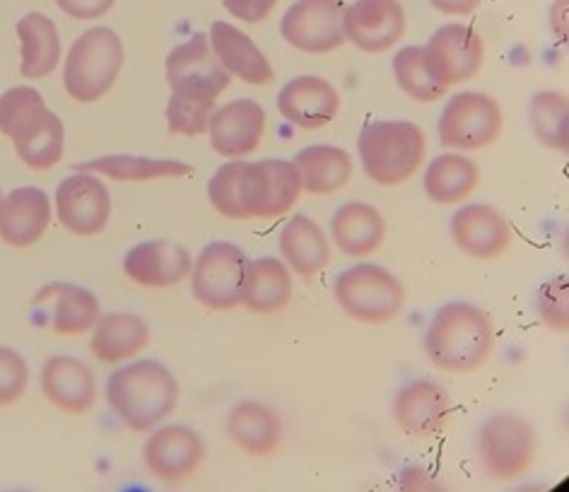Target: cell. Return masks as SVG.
I'll return each mask as SVG.
<instances>
[{
	"label": "cell",
	"instance_id": "obj_33",
	"mask_svg": "<svg viewBox=\"0 0 569 492\" xmlns=\"http://www.w3.org/2000/svg\"><path fill=\"white\" fill-rule=\"evenodd\" d=\"M78 172H90L113 181H152V179H179L189 177L193 167L181 160L142 158V154H104L76 167Z\"/></svg>",
	"mask_w": 569,
	"mask_h": 492
},
{
	"label": "cell",
	"instance_id": "obj_38",
	"mask_svg": "<svg viewBox=\"0 0 569 492\" xmlns=\"http://www.w3.org/2000/svg\"><path fill=\"white\" fill-rule=\"evenodd\" d=\"M247 160H227L208 181V201L227 220H249L239 203V174Z\"/></svg>",
	"mask_w": 569,
	"mask_h": 492
},
{
	"label": "cell",
	"instance_id": "obj_15",
	"mask_svg": "<svg viewBox=\"0 0 569 492\" xmlns=\"http://www.w3.org/2000/svg\"><path fill=\"white\" fill-rule=\"evenodd\" d=\"M451 393L435 379H416L403 384L391 403L396 428L410 440H430L442 434L451 423Z\"/></svg>",
	"mask_w": 569,
	"mask_h": 492
},
{
	"label": "cell",
	"instance_id": "obj_48",
	"mask_svg": "<svg viewBox=\"0 0 569 492\" xmlns=\"http://www.w3.org/2000/svg\"><path fill=\"white\" fill-rule=\"evenodd\" d=\"M0 199H3V191H0Z\"/></svg>",
	"mask_w": 569,
	"mask_h": 492
},
{
	"label": "cell",
	"instance_id": "obj_37",
	"mask_svg": "<svg viewBox=\"0 0 569 492\" xmlns=\"http://www.w3.org/2000/svg\"><path fill=\"white\" fill-rule=\"evenodd\" d=\"M63 150H66V125L56 111L34 135L16 145L20 162L24 167H30L32 172L53 170V167L63 160Z\"/></svg>",
	"mask_w": 569,
	"mask_h": 492
},
{
	"label": "cell",
	"instance_id": "obj_25",
	"mask_svg": "<svg viewBox=\"0 0 569 492\" xmlns=\"http://www.w3.org/2000/svg\"><path fill=\"white\" fill-rule=\"evenodd\" d=\"M282 263L302 280H315L329 269L333 244L321 224L309 215H292L278 234Z\"/></svg>",
	"mask_w": 569,
	"mask_h": 492
},
{
	"label": "cell",
	"instance_id": "obj_8",
	"mask_svg": "<svg viewBox=\"0 0 569 492\" xmlns=\"http://www.w3.org/2000/svg\"><path fill=\"white\" fill-rule=\"evenodd\" d=\"M505 131V111L486 92H457L449 97L437 121L439 143L451 152H478L490 148Z\"/></svg>",
	"mask_w": 569,
	"mask_h": 492
},
{
	"label": "cell",
	"instance_id": "obj_31",
	"mask_svg": "<svg viewBox=\"0 0 569 492\" xmlns=\"http://www.w3.org/2000/svg\"><path fill=\"white\" fill-rule=\"evenodd\" d=\"M20 39V73L27 80H44L59 70L63 59L61 34L56 22L44 12H30L18 27Z\"/></svg>",
	"mask_w": 569,
	"mask_h": 492
},
{
	"label": "cell",
	"instance_id": "obj_9",
	"mask_svg": "<svg viewBox=\"0 0 569 492\" xmlns=\"http://www.w3.org/2000/svg\"><path fill=\"white\" fill-rule=\"evenodd\" d=\"M249 257L234 242H210L201 249L191 265V294L193 300L210 312H232L241 307Z\"/></svg>",
	"mask_w": 569,
	"mask_h": 492
},
{
	"label": "cell",
	"instance_id": "obj_1",
	"mask_svg": "<svg viewBox=\"0 0 569 492\" xmlns=\"http://www.w3.org/2000/svg\"><path fill=\"white\" fill-rule=\"evenodd\" d=\"M164 76L169 86L164 109L169 133L181 138L208 133L220 97L232 82L212 53L208 34L196 32L169 51Z\"/></svg>",
	"mask_w": 569,
	"mask_h": 492
},
{
	"label": "cell",
	"instance_id": "obj_22",
	"mask_svg": "<svg viewBox=\"0 0 569 492\" xmlns=\"http://www.w3.org/2000/svg\"><path fill=\"white\" fill-rule=\"evenodd\" d=\"M53 203L39 187H20L0 199V242L12 249H30L51 228Z\"/></svg>",
	"mask_w": 569,
	"mask_h": 492
},
{
	"label": "cell",
	"instance_id": "obj_47",
	"mask_svg": "<svg viewBox=\"0 0 569 492\" xmlns=\"http://www.w3.org/2000/svg\"><path fill=\"white\" fill-rule=\"evenodd\" d=\"M123 492H150L148 488H126Z\"/></svg>",
	"mask_w": 569,
	"mask_h": 492
},
{
	"label": "cell",
	"instance_id": "obj_35",
	"mask_svg": "<svg viewBox=\"0 0 569 492\" xmlns=\"http://www.w3.org/2000/svg\"><path fill=\"white\" fill-rule=\"evenodd\" d=\"M529 125L540 145L567 154L569 150V102L562 90H540L529 102Z\"/></svg>",
	"mask_w": 569,
	"mask_h": 492
},
{
	"label": "cell",
	"instance_id": "obj_11",
	"mask_svg": "<svg viewBox=\"0 0 569 492\" xmlns=\"http://www.w3.org/2000/svg\"><path fill=\"white\" fill-rule=\"evenodd\" d=\"M422 63L437 86L451 90L480 73L486 63V41L471 24H445L427 39Z\"/></svg>",
	"mask_w": 569,
	"mask_h": 492
},
{
	"label": "cell",
	"instance_id": "obj_10",
	"mask_svg": "<svg viewBox=\"0 0 569 492\" xmlns=\"http://www.w3.org/2000/svg\"><path fill=\"white\" fill-rule=\"evenodd\" d=\"M302 195V181L290 160L244 162L239 174V203L249 220H278L288 215Z\"/></svg>",
	"mask_w": 569,
	"mask_h": 492
},
{
	"label": "cell",
	"instance_id": "obj_44",
	"mask_svg": "<svg viewBox=\"0 0 569 492\" xmlns=\"http://www.w3.org/2000/svg\"><path fill=\"white\" fill-rule=\"evenodd\" d=\"M482 0H430V6L445 16H471L480 8Z\"/></svg>",
	"mask_w": 569,
	"mask_h": 492
},
{
	"label": "cell",
	"instance_id": "obj_40",
	"mask_svg": "<svg viewBox=\"0 0 569 492\" xmlns=\"http://www.w3.org/2000/svg\"><path fill=\"white\" fill-rule=\"evenodd\" d=\"M30 386V364L16 348L0 345V408L16 405Z\"/></svg>",
	"mask_w": 569,
	"mask_h": 492
},
{
	"label": "cell",
	"instance_id": "obj_4",
	"mask_svg": "<svg viewBox=\"0 0 569 492\" xmlns=\"http://www.w3.org/2000/svg\"><path fill=\"white\" fill-rule=\"evenodd\" d=\"M358 158L362 172L377 187H403L422 170L427 135L416 121H369L358 138Z\"/></svg>",
	"mask_w": 569,
	"mask_h": 492
},
{
	"label": "cell",
	"instance_id": "obj_46",
	"mask_svg": "<svg viewBox=\"0 0 569 492\" xmlns=\"http://www.w3.org/2000/svg\"><path fill=\"white\" fill-rule=\"evenodd\" d=\"M0 492H34V490H27V488H10V490H0Z\"/></svg>",
	"mask_w": 569,
	"mask_h": 492
},
{
	"label": "cell",
	"instance_id": "obj_2",
	"mask_svg": "<svg viewBox=\"0 0 569 492\" xmlns=\"http://www.w3.org/2000/svg\"><path fill=\"white\" fill-rule=\"evenodd\" d=\"M111 413L136 434H148L174 415L181 386L160 360H136L113 370L104 389Z\"/></svg>",
	"mask_w": 569,
	"mask_h": 492
},
{
	"label": "cell",
	"instance_id": "obj_27",
	"mask_svg": "<svg viewBox=\"0 0 569 492\" xmlns=\"http://www.w3.org/2000/svg\"><path fill=\"white\" fill-rule=\"evenodd\" d=\"M90 333V353L107 368H121L136 360L150 343L148 321L131 312L102 314Z\"/></svg>",
	"mask_w": 569,
	"mask_h": 492
},
{
	"label": "cell",
	"instance_id": "obj_30",
	"mask_svg": "<svg viewBox=\"0 0 569 492\" xmlns=\"http://www.w3.org/2000/svg\"><path fill=\"white\" fill-rule=\"evenodd\" d=\"M295 294L292 271L276 257L253 259L247 265L244 290H241V307L251 314L270 317L288 309Z\"/></svg>",
	"mask_w": 569,
	"mask_h": 492
},
{
	"label": "cell",
	"instance_id": "obj_17",
	"mask_svg": "<svg viewBox=\"0 0 569 492\" xmlns=\"http://www.w3.org/2000/svg\"><path fill=\"white\" fill-rule=\"evenodd\" d=\"M191 251L172 239H146L126 251L123 275L138 288L167 290L191 275Z\"/></svg>",
	"mask_w": 569,
	"mask_h": 492
},
{
	"label": "cell",
	"instance_id": "obj_7",
	"mask_svg": "<svg viewBox=\"0 0 569 492\" xmlns=\"http://www.w3.org/2000/svg\"><path fill=\"white\" fill-rule=\"evenodd\" d=\"M476 456L490 481L517 483L538 456V432L523 415L495 413L478 428Z\"/></svg>",
	"mask_w": 569,
	"mask_h": 492
},
{
	"label": "cell",
	"instance_id": "obj_23",
	"mask_svg": "<svg viewBox=\"0 0 569 492\" xmlns=\"http://www.w3.org/2000/svg\"><path fill=\"white\" fill-rule=\"evenodd\" d=\"M224 434L241 454L251 459L273 456L284 438L282 418L263 401H237L224 418Z\"/></svg>",
	"mask_w": 569,
	"mask_h": 492
},
{
	"label": "cell",
	"instance_id": "obj_43",
	"mask_svg": "<svg viewBox=\"0 0 569 492\" xmlns=\"http://www.w3.org/2000/svg\"><path fill=\"white\" fill-rule=\"evenodd\" d=\"M117 0H56L66 16L76 18V20H97L107 16V12L113 8Z\"/></svg>",
	"mask_w": 569,
	"mask_h": 492
},
{
	"label": "cell",
	"instance_id": "obj_14",
	"mask_svg": "<svg viewBox=\"0 0 569 492\" xmlns=\"http://www.w3.org/2000/svg\"><path fill=\"white\" fill-rule=\"evenodd\" d=\"M343 12V0H295L280 20V34L302 53H333L346 44Z\"/></svg>",
	"mask_w": 569,
	"mask_h": 492
},
{
	"label": "cell",
	"instance_id": "obj_19",
	"mask_svg": "<svg viewBox=\"0 0 569 492\" xmlns=\"http://www.w3.org/2000/svg\"><path fill=\"white\" fill-rule=\"evenodd\" d=\"M266 109L253 100H234L216 109L208 123V140L224 160H244L259 150L266 135Z\"/></svg>",
	"mask_w": 569,
	"mask_h": 492
},
{
	"label": "cell",
	"instance_id": "obj_12",
	"mask_svg": "<svg viewBox=\"0 0 569 492\" xmlns=\"http://www.w3.org/2000/svg\"><path fill=\"white\" fill-rule=\"evenodd\" d=\"M206 440L203 434L183 423H164L148 432L142 444V463L154 481L177 485L189 481L203 466Z\"/></svg>",
	"mask_w": 569,
	"mask_h": 492
},
{
	"label": "cell",
	"instance_id": "obj_6",
	"mask_svg": "<svg viewBox=\"0 0 569 492\" xmlns=\"http://www.w3.org/2000/svg\"><path fill=\"white\" fill-rule=\"evenodd\" d=\"M333 300L348 319L365 327H383L403 312L408 294L401 278L387 265L360 261L338 273Z\"/></svg>",
	"mask_w": 569,
	"mask_h": 492
},
{
	"label": "cell",
	"instance_id": "obj_41",
	"mask_svg": "<svg viewBox=\"0 0 569 492\" xmlns=\"http://www.w3.org/2000/svg\"><path fill=\"white\" fill-rule=\"evenodd\" d=\"M398 492H451L442 478L422 466H403L396 478Z\"/></svg>",
	"mask_w": 569,
	"mask_h": 492
},
{
	"label": "cell",
	"instance_id": "obj_34",
	"mask_svg": "<svg viewBox=\"0 0 569 492\" xmlns=\"http://www.w3.org/2000/svg\"><path fill=\"white\" fill-rule=\"evenodd\" d=\"M51 114L53 111L49 109L44 97L30 86L10 88L0 94V133L12 145L34 135L49 121Z\"/></svg>",
	"mask_w": 569,
	"mask_h": 492
},
{
	"label": "cell",
	"instance_id": "obj_3",
	"mask_svg": "<svg viewBox=\"0 0 569 492\" xmlns=\"http://www.w3.org/2000/svg\"><path fill=\"white\" fill-rule=\"evenodd\" d=\"M422 348L437 370L447 374L476 372L495 350V323L486 309L473 302H447L427 323Z\"/></svg>",
	"mask_w": 569,
	"mask_h": 492
},
{
	"label": "cell",
	"instance_id": "obj_28",
	"mask_svg": "<svg viewBox=\"0 0 569 492\" xmlns=\"http://www.w3.org/2000/svg\"><path fill=\"white\" fill-rule=\"evenodd\" d=\"M480 167L463 152H442L425 167L422 191L437 205H463L480 187Z\"/></svg>",
	"mask_w": 569,
	"mask_h": 492
},
{
	"label": "cell",
	"instance_id": "obj_13",
	"mask_svg": "<svg viewBox=\"0 0 569 492\" xmlns=\"http://www.w3.org/2000/svg\"><path fill=\"white\" fill-rule=\"evenodd\" d=\"M111 193L102 177L73 172L66 177L53 195V215L73 237H97L111 220Z\"/></svg>",
	"mask_w": 569,
	"mask_h": 492
},
{
	"label": "cell",
	"instance_id": "obj_42",
	"mask_svg": "<svg viewBox=\"0 0 569 492\" xmlns=\"http://www.w3.org/2000/svg\"><path fill=\"white\" fill-rule=\"evenodd\" d=\"M224 10L239 22L256 24L263 22L276 10L278 0H222Z\"/></svg>",
	"mask_w": 569,
	"mask_h": 492
},
{
	"label": "cell",
	"instance_id": "obj_29",
	"mask_svg": "<svg viewBox=\"0 0 569 492\" xmlns=\"http://www.w3.org/2000/svg\"><path fill=\"white\" fill-rule=\"evenodd\" d=\"M292 164L300 174L302 193L309 195H333L343 191L355 174L352 154L329 143L302 148L292 158Z\"/></svg>",
	"mask_w": 569,
	"mask_h": 492
},
{
	"label": "cell",
	"instance_id": "obj_18",
	"mask_svg": "<svg viewBox=\"0 0 569 492\" xmlns=\"http://www.w3.org/2000/svg\"><path fill=\"white\" fill-rule=\"evenodd\" d=\"M449 232L466 257L492 261L511 247V222L500 208L490 203H466L451 215Z\"/></svg>",
	"mask_w": 569,
	"mask_h": 492
},
{
	"label": "cell",
	"instance_id": "obj_32",
	"mask_svg": "<svg viewBox=\"0 0 569 492\" xmlns=\"http://www.w3.org/2000/svg\"><path fill=\"white\" fill-rule=\"evenodd\" d=\"M37 302L51 304V329L66 339L90 333L102 317L97 294L76 283H51L37 294Z\"/></svg>",
	"mask_w": 569,
	"mask_h": 492
},
{
	"label": "cell",
	"instance_id": "obj_36",
	"mask_svg": "<svg viewBox=\"0 0 569 492\" xmlns=\"http://www.w3.org/2000/svg\"><path fill=\"white\" fill-rule=\"evenodd\" d=\"M391 70L396 78V86L401 88L406 97H410L412 102L420 104H435L439 100H445V94L449 92L447 88L437 86V82L427 76L425 63H422V47H403L393 53Z\"/></svg>",
	"mask_w": 569,
	"mask_h": 492
},
{
	"label": "cell",
	"instance_id": "obj_21",
	"mask_svg": "<svg viewBox=\"0 0 569 492\" xmlns=\"http://www.w3.org/2000/svg\"><path fill=\"white\" fill-rule=\"evenodd\" d=\"M41 393L63 415H88L99 396L97 379L82 360L73 355H51L41 364Z\"/></svg>",
	"mask_w": 569,
	"mask_h": 492
},
{
	"label": "cell",
	"instance_id": "obj_26",
	"mask_svg": "<svg viewBox=\"0 0 569 492\" xmlns=\"http://www.w3.org/2000/svg\"><path fill=\"white\" fill-rule=\"evenodd\" d=\"M387 218L372 203L350 201L331 218V244L350 259H367L387 242Z\"/></svg>",
	"mask_w": 569,
	"mask_h": 492
},
{
	"label": "cell",
	"instance_id": "obj_24",
	"mask_svg": "<svg viewBox=\"0 0 569 492\" xmlns=\"http://www.w3.org/2000/svg\"><path fill=\"white\" fill-rule=\"evenodd\" d=\"M208 41L218 63L230 78H237L253 88H263L268 82H273V66H270L268 56L244 30H239V27L224 20H218L210 27Z\"/></svg>",
	"mask_w": 569,
	"mask_h": 492
},
{
	"label": "cell",
	"instance_id": "obj_5",
	"mask_svg": "<svg viewBox=\"0 0 569 492\" xmlns=\"http://www.w3.org/2000/svg\"><path fill=\"white\" fill-rule=\"evenodd\" d=\"M126 49L111 27H92L70 44L63 61V88L70 100L94 104L102 100L123 70Z\"/></svg>",
	"mask_w": 569,
	"mask_h": 492
},
{
	"label": "cell",
	"instance_id": "obj_16",
	"mask_svg": "<svg viewBox=\"0 0 569 492\" xmlns=\"http://www.w3.org/2000/svg\"><path fill=\"white\" fill-rule=\"evenodd\" d=\"M408 30V18L398 0H355L343 12L346 41L362 53L391 51Z\"/></svg>",
	"mask_w": 569,
	"mask_h": 492
},
{
	"label": "cell",
	"instance_id": "obj_45",
	"mask_svg": "<svg viewBox=\"0 0 569 492\" xmlns=\"http://www.w3.org/2000/svg\"><path fill=\"white\" fill-rule=\"evenodd\" d=\"M515 492H548V485H521Z\"/></svg>",
	"mask_w": 569,
	"mask_h": 492
},
{
	"label": "cell",
	"instance_id": "obj_39",
	"mask_svg": "<svg viewBox=\"0 0 569 492\" xmlns=\"http://www.w3.org/2000/svg\"><path fill=\"white\" fill-rule=\"evenodd\" d=\"M569 288L567 275H558L540 285L536 298V314L550 331L567 333L569 329Z\"/></svg>",
	"mask_w": 569,
	"mask_h": 492
},
{
	"label": "cell",
	"instance_id": "obj_20",
	"mask_svg": "<svg viewBox=\"0 0 569 492\" xmlns=\"http://www.w3.org/2000/svg\"><path fill=\"white\" fill-rule=\"evenodd\" d=\"M276 107L280 117L302 131L326 129L340 111V92L321 76H297L284 82Z\"/></svg>",
	"mask_w": 569,
	"mask_h": 492
}]
</instances>
